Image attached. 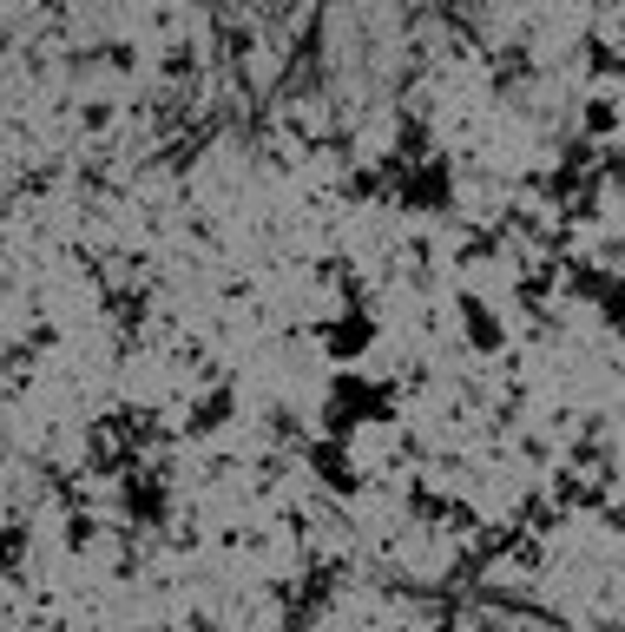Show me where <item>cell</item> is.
Returning <instances> with one entry per match:
<instances>
[{
  "instance_id": "obj_1",
  "label": "cell",
  "mask_w": 625,
  "mask_h": 632,
  "mask_svg": "<svg viewBox=\"0 0 625 632\" xmlns=\"http://www.w3.org/2000/svg\"><path fill=\"white\" fill-rule=\"evenodd\" d=\"M277 47H270V40H250V47H244V73L250 79H257V86H264V79H277Z\"/></svg>"
}]
</instances>
